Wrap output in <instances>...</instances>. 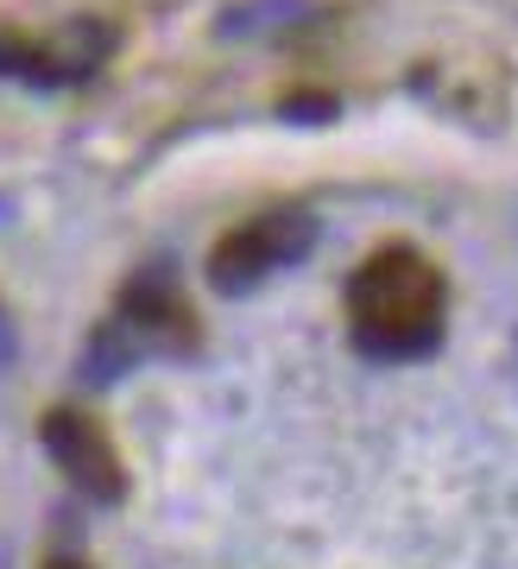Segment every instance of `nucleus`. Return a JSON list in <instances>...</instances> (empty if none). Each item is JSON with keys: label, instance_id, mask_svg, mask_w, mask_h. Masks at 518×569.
<instances>
[{"label": "nucleus", "instance_id": "obj_1", "mask_svg": "<svg viewBox=\"0 0 518 569\" xmlns=\"http://www.w3.org/2000/svg\"><path fill=\"white\" fill-rule=\"evenodd\" d=\"M449 317V279L418 247H379L348 279V336L373 361H418L442 342Z\"/></svg>", "mask_w": 518, "mask_h": 569}, {"label": "nucleus", "instance_id": "obj_2", "mask_svg": "<svg viewBox=\"0 0 518 569\" xmlns=\"http://www.w3.org/2000/svg\"><path fill=\"white\" fill-rule=\"evenodd\" d=\"M197 342V317H190V305H183L178 291H171V279H159V272H146V279L127 284V298H120V317L96 336V355H89V380L96 387H108L127 361H140V355H152V348H165V355H178V348Z\"/></svg>", "mask_w": 518, "mask_h": 569}, {"label": "nucleus", "instance_id": "obj_3", "mask_svg": "<svg viewBox=\"0 0 518 569\" xmlns=\"http://www.w3.org/2000/svg\"><path fill=\"white\" fill-rule=\"evenodd\" d=\"M310 241H317L310 216H259V222L235 228L209 247V279H216V291H253L266 272L298 266Z\"/></svg>", "mask_w": 518, "mask_h": 569}, {"label": "nucleus", "instance_id": "obj_4", "mask_svg": "<svg viewBox=\"0 0 518 569\" xmlns=\"http://www.w3.org/2000/svg\"><path fill=\"white\" fill-rule=\"evenodd\" d=\"M108 51H114V32L101 20H77V26H63V32H51V39L0 32V77L58 89V82H82Z\"/></svg>", "mask_w": 518, "mask_h": 569}, {"label": "nucleus", "instance_id": "obj_5", "mask_svg": "<svg viewBox=\"0 0 518 569\" xmlns=\"http://www.w3.org/2000/svg\"><path fill=\"white\" fill-rule=\"evenodd\" d=\"M44 449H51V462L77 481L89 500H101V507H114L120 493H127V468H120L114 443H108V430L96 425V418H82L77 406H58L44 411Z\"/></svg>", "mask_w": 518, "mask_h": 569}, {"label": "nucleus", "instance_id": "obj_6", "mask_svg": "<svg viewBox=\"0 0 518 569\" xmlns=\"http://www.w3.org/2000/svg\"><path fill=\"white\" fill-rule=\"evenodd\" d=\"M298 13H303V0H247V7H228L221 13V39H253L266 26L298 20Z\"/></svg>", "mask_w": 518, "mask_h": 569}, {"label": "nucleus", "instance_id": "obj_7", "mask_svg": "<svg viewBox=\"0 0 518 569\" xmlns=\"http://www.w3.org/2000/svg\"><path fill=\"white\" fill-rule=\"evenodd\" d=\"M51 569H82V563H51Z\"/></svg>", "mask_w": 518, "mask_h": 569}]
</instances>
